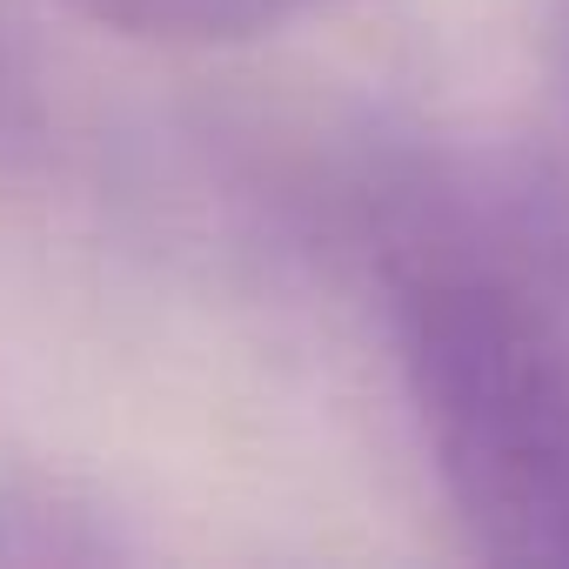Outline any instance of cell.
Segmentation results:
<instances>
[{
  "label": "cell",
  "instance_id": "1",
  "mask_svg": "<svg viewBox=\"0 0 569 569\" xmlns=\"http://www.w3.org/2000/svg\"><path fill=\"white\" fill-rule=\"evenodd\" d=\"M402 369L456 516L496 562L569 569V309L516 254L422 248L396 274Z\"/></svg>",
  "mask_w": 569,
  "mask_h": 569
},
{
  "label": "cell",
  "instance_id": "2",
  "mask_svg": "<svg viewBox=\"0 0 569 569\" xmlns=\"http://www.w3.org/2000/svg\"><path fill=\"white\" fill-rule=\"evenodd\" d=\"M81 8L148 41H241L274 28L296 0H81Z\"/></svg>",
  "mask_w": 569,
  "mask_h": 569
}]
</instances>
